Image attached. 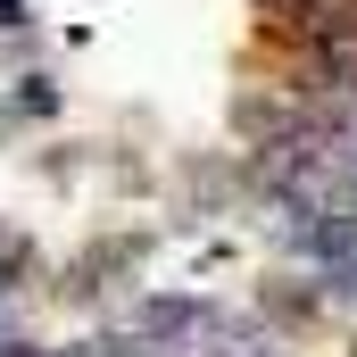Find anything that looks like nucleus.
<instances>
[{
    "mask_svg": "<svg viewBox=\"0 0 357 357\" xmlns=\"http://www.w3.org/2000/svg\"><path fill=\"white\" fill-rule=\"evenodd\" d=\"M8 17H17V0H0V25H8Z\"/></svg>",
    "mask_w": 357,
    "mask_h": 357,
    "instance_id": "nucleus-1",
    "label": "nucleus"
}]
</instances>
